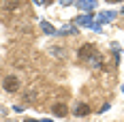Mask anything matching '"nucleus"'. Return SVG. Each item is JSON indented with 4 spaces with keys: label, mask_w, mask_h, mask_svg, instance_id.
I'll return each mask as SVG.
<instances>
[{
    "label": "nucleus",
    "mask_w": 124,
    "mask_h": 122,
    "mask_svg": "<svg viewBox=\"0 0 124 122\" xmlns=\"http://www.w3.org/2000/svg\"><path fill=\"white\" fill-rule=\"evenodd\" d=\"M43 30H45V32H54V30H51V26L47 24V22H43Z\"/></svg>",
    "instance_id": "obj_6"
},
{
    "label": "nucleus",
    "mask_w": 124,
    "mask_h": 122,
    "mask_svg": "<svg viewBox=\"0 0 124 122\" xmlns=\"http://www.w3.org/2000/svg\"><path fill=\"white\" fill-rule=\"evenodd\" d=\"M54 114H56V116H60V118H64V116L69 114V109H66V105H64V103H56V105H54Z\"/></svg>",
    "instance_id": "obj_4"
},
{
    "label": "nucleus",
    "mask_w": 124,
    "mask_h": 122,
    "mask_svg": "<svg viewBox=\"0 0 124 122\" xmlns=\"http://www.w3.org/2000/svg\"><path fill=\"white\" fill-rule=\"evenodd\" d=\"M79 7H84V9H92L94 2H79Z\"/></svg>",
    "instance_id": "obj_5"
},
{
    "label": "nucleus",
    "mask_w": 124,
    "mask_h": 122,
    "mask_svg": "<svg viewBox=\"0 0 124 122\" xmlns=\"http://www.w3.org/2000/svg\"><path fill=\"white\" fill-rule=\"evenodd\" d=\"M2 88H4L7 92H17V90H19V79H17L15 75H7L4 81H2Z\"/></svg>",
    "instance_id": "obj_1"
},
{
    "label": "nucleus",
    "mask_w": 124,
    "mask_h": 122,
    "mask_svg": "<svg viewBox=\"0 0 124 122\" xmlns=\"http://www.w3.org/2000/svg\"><path fill=\"white\" fill-rule=\"evenodd\" d=\"M96 49H94V45H84V47L79 49V56L81 58H94V56H90V54H94Z\"/></svg>",
    "instance_id": "obj_3"
},
{
    "label": "nucleus",
    "mask_w": 124,
    "mask_h": 122,
    "mask_svg": "<svg viewBox=\"0 0 124 122\" xmlns=\"http://www.w3.org/2000/svg\"><path fill=\"white\" fill-rule=\"evenodd\" d=\"M73 114L75 116H88V114H90V105H88V103H79L73 109Z\"/></svg>",
    "instance_id": "obj_2"
}]
</instances>
